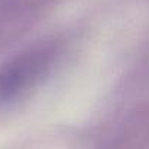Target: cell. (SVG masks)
Instances as JSON below:
<instances>
[{
  "label": "cell",
  "mask_w": 149,
  "mask_h": 149,
  "mask_svg": "<svg viewBox=\"0 0 149 149\" xmlns=\"http://www.w3.org/2000/svg\"><path fill=\"white\" fill-rule=\"evenodd\" d=\"M58 48L56 40L42 41L0 66V101H13L38 85L51 70Z\"/></svg>",
  "instance_id": "1"
}]
</instances>
